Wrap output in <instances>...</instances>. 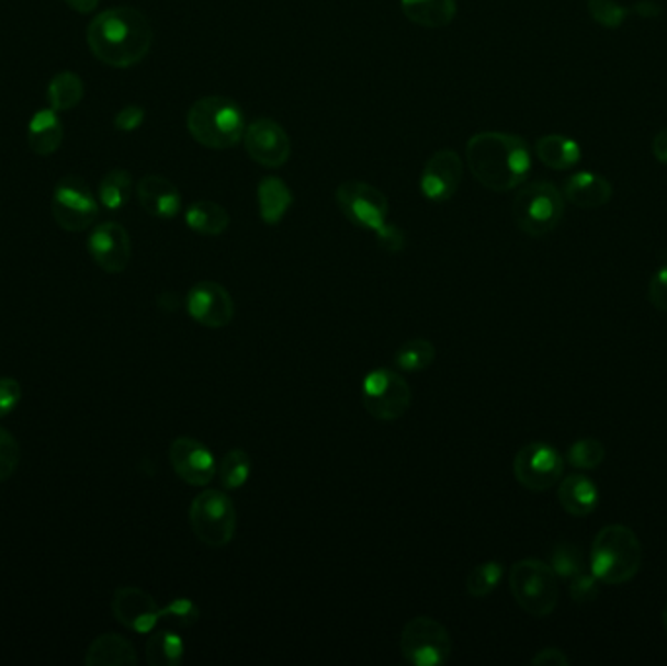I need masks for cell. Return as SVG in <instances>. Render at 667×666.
<instances>
[{
  "label": "cell",
  "mask_w": 667,
  "mask_h": 666,
  "mask_svg": "<svg viewBox=\"0 0 667 666\" xmlns=\"http://www.w3.org/2000/svg\"><path fill=\"white\" fill-rule=\"evenodd\" d=\"M509 588L519 608L529 616L546 618L558 606V577L544 561H518L509 571Z\"/></svg>",
  "instance_id": "cell-5"
},
{
  "label": "cell",
  "mask_w": 667,
  "mask_h": 666,
  "mask_svg": "<svg viewBox=\"0 0 667 666\" xmlns=\"http://www.w3.org/2000/svg\"><path fill=\"white\" fill-rule=\"evenodd\" d=\"M536 159L553 170H570L581 160V147L566 135H544L535 143Z\"/></svg>",
  "instance_id": "cell-24"
},
{
  "label": "cell",
  "mask_w": 667,
  "mask_h": 666,
  "mask_svg": "<svg viewBox=\"0 0 667 666\" xmlns=\"http://www.w3.org/2000/svg\"><path fill=\"white\" fill-rule=\"evenodd\" d=\"M137 651L129 640L117 633H102L87 648L84 663L88 666H135Z\"/></svg>",
  "instance_id": "cell-22"
},
{
  "label": "cell",
  "mask_w": 667,
  "mask_h": 666,
  "mask_svg": "<svg viewBox=\"0 0 667 666\" xmlns=\"http://www.w3.org/2000/svg\"><path fill=\"white\" fill-rule=\"evenodd\" d=\"M466 165L473 177L491 192H509L525 184L533 167L523 137L504 132H483L466 143Z\"/></svg>",
  "instance_id": "cell-2"
},
{
  "label": "cell",
  "mask_w": 667,
  "mask_h": 666,
  "mask_svg": "<svg viewBox=\"0 0 667 666\" xmlns=\"http://www.w3.org/2000/svg\"><path fill=\"white\" fill-rule=\"evenodd\" d=\"M197 620H200V608L195 606V602L188 598H178L165 608H160V622L158 623L184 630V628L195 625Z\"/></svg>",
  "instance_id": "cell-36"
},
{
  "label": "cell",
  "mask_w": 667,
  "mask_h": 666,
  "mask_svg": "<svg viewBox=\"0 0 667 666\" xmlns=\"http://www.w3.org/2000/svg\"><path fill=\"white\" fill-rule=\"evenodd\" d=\"M132 194L133 177L129 174V170H110L98 187V202L110 212H117L125 207Z\"/></svg>",
  "instance_id": "cell-30"
},
{
  "label": "cell",
  "mask_w": 667,
  "mask_h": 666,
  "mask_svg": "<svg viewBox=\"0 0 667 666\" xmlns=\"http://www.w3.org/2000/svg\"><path fill=\"white\" fill-rule=\"evenodd\" d=\"M501 578H504V565L501 563H498V561L481 563L466 577V592L473 598L490 596L496 588L500 587Z\"/></svg>",
  "instance_id": "cell-33"
},
{
  "label": "cell",
  "mask_w": 667,
  "mask_h": 666,
  "mask_svg": "<svg viewBox=\"0 0 667 666\" xmlns=\"http://www.w3.org/2000/svg\"><path fill=\"white\" fill-rule=\"evenodd\" d=\"M184 641L170 628L150 631L145 655L152 666H178L184 658Z\"/></svg>",
  "instance_id": "cell-28"
},
{
  "label": "cell",
  "mask_w": 667,
  "mask_h": 666,
  "mask_svg": "<svg viewBox=\"0 0 667 666\" xmlns=\"http://www.w3.org/2000/svg\"><path fill=\"white\" fill-rule=\"evenodd\" d=\"M20 465V444L7 428L0 427V483L9 481Z\"/></svg>",
  "instance_id": "cell-38"
},
{
  "label": "cell",
  "mask_w": 667,
  "mask_h": 666,
  "mask_svg": "<svg viewBox=\"0 0 667 666\" xmlns=\"http://www.w3.org/2000/svg\"><path fill=\"white\" fill-rule=\"evenodd\" d=\"M22 400V385L14 377H0V418L9 417Z\"/></svg>",
  "instance_id": "cell-40"
},
{
  "label": "cell",
  "mask_w": 667,
  "mask_h": 666,
  "mask_svg": "<svg viewBox=\"0 0 667 666\" xmlns=\"http://www.w3.org/2000/svg\"><path fill=\"white\" fill-rule=\"evenodd\" d=\"M258 210L265 225H278L290 212L293 194L281 178L268 177L258 184Z\"/></svg>",
  "instance_id": "cell-25"
},
{
  "label": "cell",
  "mask_w": 667,
  "mask_h": 666,
  "mask_svg": "<svg viewBox=\"0 0 667 666\" xmlns=\"http://www.w3.org/2000/svg\"><path fill=\"white\" fill-rule=\"evenodd\" d=\"M361 399L369 415L383 422L398 420L412 405V390L400 373L388 368L373 370L363 380Z\"/></svg>",
  "instance_id": "cell-9"
},
{
  "label": "cell",
  "mask_w": 667,
  "mask_h": 666,
  "mask_svg": "<svg viewBox=\"0 0 667 666\" xmlns=\"http://www.w3.org/2000/svg\"><path fill=\"white\" fill-rule=\"evenodd\" d=\"M436 360V347L426 338H412L396 350L395 365L403 372H423Z\"/></svg>",
  "instance_id": "cell-31"
},
{
  "label": "cell",
  "mask_w": 667,
  "mask_h": 666,
  "mask_svg": "<svg viewBox=\"0 0 667 666\" xmlns=\"http://www.w3.org/2000/svg\"><path fill=\"white\" fill-rule=\"evenodd\" d=\"M84 97V84L75 72H57L47 84V100L55 112H69L80 104Z\"/></svg>",
  "instance_id": "cell-29"
},
{
  "label": "cell",
  "mask_w": 667,
  "mask_h": 666,
  "mask_svg": "<svg viewBox=\"0 0 667 666\" xmlns=\"http://www.w3.org/2000/svg\"><path fill=\"white\" fill-rule=\"evenodd\" d=\"M217 473H219L221 485L225 489H240V487H245L250 479V475H252V460L245 450L235 448V450L225 453V458L221 460L219 467H217Z\"/></svg>",
  "instance_id": "cell-32"
},
{
  "label": "cell",
  "mask_w": 667,
  "mask_h": 666,
  "mask_svg": "<svg viewBox=\"0 0 667 666\" xmlns=\"http://www.w3.org/2000/svg\"><path fill=\"white\" fill-rule=\"evenodd\" d=\"M404 16L421 27H445L455 20V0H400Z\"/></svg>",
  "instance_id": "cell-26"
},
{
  "label": "cell",
  "mask_w": 667,
  "mask_h": 666,
  "mask_svg": "<svg viewBox=\"0 0 667 666\" xmlns=\"http://www.w3.org/2000/svg\"><path fill=\"white\" fill-rule=\"evenodd\" d=\"M642 545L629 526H606L591 543V573L599 583L619 587L638 575Z\"/></svg>",
  "instance_id": "cell-3"
},
{
  "label": "cell",
  "mask_w": 667,
  "mask_h": 666,
  "mask_svg": "<svg viewBox=\"0 0 667 666\" xmlns=\"http://www.w3.org/2000/svg\"><path fill=\"white\" fill-rule=\"evenodd\" d=\"M662 622H664V631H666L667 635V605L666 608H664V612H662Z\"/></svg>",
  "instance_id": "cell-48"
},
{
  "label": "cell",
  "mask_w": 667,
  "mask_h": 666,
  "mask_svg": "<svg viewBox=\"0 0 667 666\" xmlns=\"http://www.w3.org/2000/svg\"><path fill=\"white\" fill-rule=\"evenodd\" d=\"M185 225L197 235L219 237L227 232L230 217H228V212L223 205L210 202V200H202V202H195L188 207Z\"/></svg>",
  "instance_id": "cell-27"
},
{
  "label": "cell",
  "mask_w": 667,
  "mask_h": 666,
  "mask_svg": "<svg viewBox=\"0 0 667 666\" xmlns=\"http://www.w3.org/2000/svg\"><path fill=\"white\" fill-rule=\"evenodd\" d=\"M564 460L553 445L531 442L519 448L513 460V475L521 487L533 493H544L561 483Z\"/></svg>",
  "instance_id": "cell-12"
},
{
  "label": "cell",
  "mask_w": 667,
  "mask_h": 666,
  "mask_svg": "<svg viewBox=\"0 0 667 666\" xmlns=\"http://www.w3.org/2000/svg\"><path fill=\"white\" fill-rule=\"evenodd\" d=\"M185 125L195 142L213 151L237 147L246 132L242 110L225 97H203L193 102Z\"/></svg>",
  "instance_id": "cell-4"
},
{
  "label": "cell",
  "mask_w": 667,
  "mask_h": 666,
  "mask_svg": "<svg viewBox=\"0 0 667 666\" xmlns=\"http://www.w3.org/2000/svg\"><path fill=\"white\" fill-rule=\"evenodd\" d=\"M98 2H100V0H65V4H67L70 10L79 12V14H90V12H94V10L98 9Z\"/></svg>",
  "instance_id": "cell-47"
},
{
  "label": "cell",
  "mask_w": 667,
  "mask_h": 666,
  "mask_svg": "<svg viewBox=\"0 0 667 666\" xmlns=\"http://www.w3.org/2000/svg\"><path fill=\"white\" fill-rule=\"evenodd\" d=\"M238 515L233 500L221 490H203L190 505V526L200 542L225 548L237 533Z\"/></svg>",
  "instance_id": "cell-7"
},
{
  "label": "cell",
  "mask_w": 667,
  "mask_h": 666,
  "mask_svg": "<svg viewBox=\"0 0 667 666\" xmlns=\"http://www.w3.org/2000/svg\"><path fill=\"white\" fill-rule=\"evenodd\" d=\"M551 567L556 573V577L570 580L584 571L581 551L570 543H558L551 555Z\"/></svg>",
  "instance_id": "cell-35"
},
{
  "label": "cell",
  "mask_w": 667,
  "mask_h": 666,
  "mask_svg": "<svg viewBox=\"0 0 667 666\" xmlns=\"http://www.w3.org/2000/svg\"><path fill=\"white\" fill-rule=\"evenodd\" d=\"M568 583H570V598L579 606L593 605L601 592L599 580L593 573L589 575L586 571H581Z\"/></svg>",
  "instance_id": "cell-39"
},
{
  "label": "cell",
  "mask_w": 667,
  "mask_h": 666,
  "mask_svg": "<svg viewBox=\"0 0 667 666\" xmlns=\"http://www.w3.org/2000/svg\"><path fill=\"white\" fill-rule=\"evenodd\" d=\"M564 196L553 182L539 180L521 187L513 200V219L529 237H544L561 225L564 217Z\"/></svg>",
  "instance_id": "cell-6"
},
{
  "label": "cell",
  "mask_w": 667,
  "mask_h": 666,
  "mask_svg": "<svg viewBox=\"0 0 667 666\" xmlns=\"http://www.w3.org/2000/svg\"><path fill=\"white\" fill-rule=\"evenodd\" d=\"M586 7H588L591 20L599 26L609 27V30L623 26L631 12L614 0H588Z\"/></svg>",
  "instance_id": "cell-37"
},
{
  "label": "cell",
  "mask_w": 667,
  "mask_h": 666,
  "mask_svg": "<svg viewBox=\"0 0 667 666\" xmlns=\"http://www.w3.org/2000/svg\"><path fill=\"white\" fill-rule=\"evenodd\" d=\"M185 309L197 325L207 329H223L235 319V302L227 287L217 282H200L185 297Z\"/></svg>",
  "instance_id": "cell-15"
},
{
  "label": "cell",
  "mask_w": 667,
  "mask_h": 666,
  "mask_svg": "<svg viewBox=\"0 0 667 666\" xmlns=\"http://www.w3.org/2000/svg\"><path fill=\"white\" fill-rule=\"evenodd\" d=\"M631 12H634L636 16H641L644 20H656L662 16V4L656 2V0H641V2H636L634 7H632Z\"/></svg>",
  "instance_id": "cell-45"
},
{
  "label": "cell",
  "mask_w": 667,
  "mask_h": 666,
  "mask_svg": "<svg viewBox=\"0 0 667 666\" xmlns=\"http://www.w3.org/2000/svg\"><path fill=\"white\" fill-rule=\"evenodd\" d=\"M531 665L535 666H568L570 658L566 657V653L561 648L546 647L541 648L535 657L531 658Z\"/></svg>",
  "instance_id": "cell-44"
},
{
  "label": "cell",
  "mask_w": 667,
  "mask_h": 666,
  "mask_svg": "<svg viewBox=\"0 0 667 666\" xmlns=\"http://www.w3.org/2000/svg\"><path fill=\"white\" fill-rule=\"evenodd\" d=\"M336 204L343 217L360 229L377 233L388 219V200L378 188L360 180H348L336 190Z\"/></svg>",
  "instance_id": "cell-11"
},
{
  "label": "cell",
  "mask_w": 667,
  "mask_h": 666,
  "mask_svg": "<svg viewBox=\"0 0 667 666\" xmlns=\"http://www.w3.org/2000/svg\"><path fill=\"white\" fill-rule=\"evenodd\" d=\"M168 458L176 475L192 487L210 485L217 473V463L210 448L193 438H176L168 450Z\"/></svg>",
  "instance_id": "cell-16"
},
{
  "label": "cell",
  "mask_w": 667,
  "mask_h": 666,
  "mask_svg": "<svg viewBox=\"0 0 667 666\" xmlns=\"http://www.w3.org/2000/svg\"><path fill=\"white\" fill-rule=\"evenodd\" d=\"M100 212L94 192L77 174L61 178L53 190L52 215L55 223L69 233L87 232Z\"/></svg>",
  "instance_id": "cell-10"
},
{
  "label": "cell",
  "mask_w": 667,
  "mask_h": 666,
  "mask_svg": "<svg viewBox=\"0 0 667 666\" xmlns=\"http://www.w3.org/2000/svg\"><path fill=\"white\" fill-rule=\"evenodd\" d=\"M562 196L579 210H599L611 202L613 187L601 174L581 170L566 178Z\"/></svg>",
  "instance_id": "cell-20"
},
{
  "label": "cell",
  "mask_w": 667,
  "mask_h": 666,
  "mask_svg": "<svg viewBox=\"0 0 667 666\" xmlns=\"http://www.w3.org/2000/svg\"><path fill=\"white\" fill-rule=\"evenodd\" d=\"M652 153H654V159L667 165V127H664L652 142Z\"/></svg>",
  "instance_id": "cell-46"
},
{
  "label": "cell",
  "mask_w": 667,
  "mask_h": 666,
  "mask_svg": "<svg viewBox=\"0 0 667 666\" xmlns=\"http://www.w3.org/2000/svg\"><path fill=\"white\" fill-rule=\"evenodd\" d=\"M558 503L570 516L584 518L593 515L599 505V490L596 483L586 475H570L561 481L558 487Z\"/></svg>",
  "instance_id": "cell-23"
},
{
  "label": "cell",
  "mask_w": 667,
  "mask_h": 666,
  "mask_svg": "<svg viewBox=\"0 0 667 666\" xmlns=\"http://www.w3.org/2000/svg\"><path fill=\"white\" fill-rule=\"evenodd\" d=\"M145 110L140 106H125L115 114L114 117V127L117 132H123V134H132V132H137L143 122H145Z\"/></svg>",
  "instance_id": "cell-42"
},
{
  "label": "cell",
  "mask_w": 667,
  "mask_h": 666,
  "mask_svg": "<svg viewBox=\"0 0 667 666\" xmlns=\"http://www.w3.org/2000/svg\"><path fill=\"white\" fill-rule=\"evenodd\" d=\"M606 445L601 444L596 438H584L570 445L568 450V462L576 470L591 471L597 470L606 460Z\"/></svg>",
  "instance_id": "cell-34"
},
{
  "label": "cell",
  "mask_w": 667,
  "mask_h": 666,
  "mask_svg": "<svg viewBox=\"0 0 667 666\" xmlns=\"http://www.w3.org/2000/svg\"><path fill=\"white\" fill-rule=\"evenodd\" d=\"M63 122L53 108L37 110L27 124V147L37 157H49L61 147Z\"/></svg>",
  "instance_id": "cell-21"
},
{
  "label": "cell",
  "mask_w": 667,
  "mask_h": 666,
  "mask_svg": "<svg viewBox=\"0 0 667 666\" xmlns=\"http://www.w3.org/2000/svg\"><path fill=\"white\" fill-rule=\"evenodd\" d=\"M377 237L378 247L386 250V252H400L404 249V233L400 227L386 223L385 227L381 232L375 233Z\"/></svg>",
  "instance_id": "cell-43"
},
{
  "label": "cell",
  "mask_w": 667,
  "mask_h": 666,
  "mask_svg": "<svg viewBox=\"0 0 667 666\" xmlns=\"http://www.w3.org/2000/svg\"><path fill=\"white\" fill-rule=\"evenodd\" d=\"M648 300L654 309L667 312V264L658 268L649 278Z\"/></svg>",
  "instance_id": "cell-41"
},
{
  "label": "cell",
  "mask_w": 667,
  "mask_h": 666,
  "mask_svg": "<svg viewBox=\"0 0 667 666\" xmlns=\"http://www.w3.org/2000/svg\"><path fill=\"white\" fill-rule=\"evenodd\" d=\"M242 142L250 159L265 169H280L290 160V135L270 117H260L246 125Z\"/></svg>",
  "instance_id": "cell-13"
},
{
  "label": "cell",
  "mask_w": 667,
  "mask_h": 666,
  "mask_svg": "<svg viewBox=\"0 0 667 666\" xmlns=\"http://www.w3.org/2000/svg\"><path fill=\"white\" fill-rule=\"evenodd\" d=\"M155 32L149 19L133 7L100 12L87 27V44L98 61L114 69H129L143 61L152 47Z\"/></svg>",
  "instance_id": "cell-1"
},
{
  "label": "cell",
  "mask_w": 667,
  "mask_h": 666,
  "mask_svg": "<svg viewBox=\"0 0 667 666\" xmlns=\"http://www.w3.org/2000/svg\"><path fill=\"white\" fill-rule=\"evenodd\" d=\"M88 252L105 274H122L132 262V237L115 222L97 225L88 237Z\"/></svg>",
  "instance_id": "cell-14"
},
{
  "label": "cell",
  "mask_w": 667,
  "mask_h": 666,
  "mask_svg": "<svg viewBox=\"0 0 667 666\" xmlns=\"http://www.w3.org/2000/svg\"><path fill=\"white\" fill-rule=\"evenodd\" d=\"M135 192L140 207L157 219H174L182 210V196L168 178L147 174L140 178Z\"/></svg>",
  "instance_id": "cell-19"
},
{
  "label": "cell",
  "mask_w": 667,
  "mask_h": 666,
  "mask_svg": "<svg viewBox=\"0 0 667 666\" xmlns=\"http://www.w3.org/2000/svg\"><path fill=\"white\" fill-rule=\"evenodd\" d=\"M112 612L123 628L135 633H150L160 622L157 600L143 588L122 587L112 598Z\"/></svg>",
  "instance_id": "cell-18"
},
{
  "label": "cell",
  "mask_w": 667,
  "mask_h": 666,
  "mask_svg": "<svg viewBox=\"0 0 667 666\" xmlns=\"http://www.w3.org/2000/svg\"><path fill=\"white\" fill-rule=\"evenodd\" d=\"M463 180V160L451 149L431 155L421 170V196L433 204H443L455 196Z\"/></svg>",
  "instance_id": "cell-17"
},
{
  "label": "cell",
  "mask_w": 667,
  "mask_h": 666,
  "mask_svg": "<svg viewBox=\"0 0 667 666\" xmlns=\"http://www.w3.org/2000/svg\"><path fill=\"white\" fill-rule=\"evenodd\" d=\"M400 653L408 665L441 666L453 653L448 628L428 616H418L404 625Z\"/></svg>",
  "instance_id": "cell-8"
}]
</instances>
